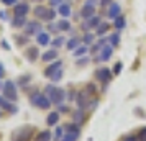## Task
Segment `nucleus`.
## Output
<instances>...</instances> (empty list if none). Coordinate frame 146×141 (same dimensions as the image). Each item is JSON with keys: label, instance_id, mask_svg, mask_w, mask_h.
I'll use <instances>...</instances> for the list:
<instances>
[{"label": "nucleus", "instance_id": "nucleus-10", "mask_svg": "<svg viewBox=\"0 0 146 141\" xmlns=\"http://www.w3.org/2000/svg\"><path fill=\"white\" fill-rule=\"evenodd\" d=\"M112 53H113V46L110 44V46H102V49H100V61H108L110 58H112Z\"/></svg>", "mask_w": 146, "mask_h": 141}, {"label": "nucleus", "instance_id": "nucleus-46", "mask_svg": "<svg viewBox=\"0 0 146 141\" xmlns=\"http://www.w3.org/2000/svg\"><path fill=\"white\" fill-rule=\"evenodd\" d=\"M108 2H110V0H102V5H107Z\"/></svg>", "mask_w": 146, "mask_h": 141}, {"label": "nucleus", "instance_id": "nucleus-18", "mask_svg": "<svg viewBox=\"0 0 146 141\" xmlns=\"http://www.w3.org/2000/svg\"><path fill=\"white\" fill-rule=\"evenodd\" d=\"M86 23H87V26H89V28H97V26L100 25V17L94 15V17H90V18H89Z\"/></svg>", "mask_w": 146, "mask_h": 141}, {"label": "nucleus", "instance_id": "nucleus-26", "mask_svg": "<svg viewBox=\"0 0 146 141\" xmlns=\"http://www.w3.org/2000/svg\"><path fill=\"white\" fill-rule=\"evenodd\" d=\"M108 40H110V44H112V46H117V44L120 43V34L118 33H113V34H110V38H108Z\"/></svg>", "mask_w": 146, "mask_h": 141}, {"label": "nucleus", "instance_id": "nucleus-3", "mask_svg": "<svg viewBox=\"0 0 146 141\" xmlns=\"http://www.w3.org/2000/svg\"><path fill=\"white\" fill-rule=\"evenodd\" d=\"M2 90H3V97L8 99L10 102H17L18 99V94H17V87L12 81H7L3 85H2Z\"/></svg>", "mask_w": 146, "mask_h": 141}, {"label": "nucleus", "instance_id": "nucleus-30", "mask_svg": "<svg viewBox=\"0 0 146 141\" xmlns=\"http://www.w3.org/2000/svg\"><path fill=\"white\" fill-rule=\"evenodd\" d=\"M62 44H64V38H62V36H61V38H56L54 41H51V46H53L54 49L59 48V46H62Z\"/></svg>", "mask_w": 146, "mask_h": 141}, {"label": "nucleus", "instance_id": "nucleus-20", "mask_svg": "<svg viewBox=\"0 0 146 141\" xmlns=\"http://www.w3.org/2000/svg\"><path fill=\"white\" fill-rule=\"evenodd\" d=\"M36 141H51V131H49V130H44V131L38 133Z\"/></svg>", "mask_w": 146, "mask_h": 141}, {"label": "nucleus", "instance_id": "nucleus-1", "mask_svg": "<svg viewBox=\"0 0 146 141\" xmlns=\"http://www.w3.org/2000/svg\"><path fill=\"white\" fill-rule=\"evenodd\" d=\"M46 97L49 99L51 103L54 105H61L64 99H66V90L59 87H54V85H48L46 87Z\"/></svg>", "mask_w": 146, "mask_h": 141}, {"label": "nucleus", "instance_id": "nucleus-15", "mask_svg": "<svg viewBox=\"0 0 146 141\" xmlns=\"http://www.w3.org/2000/svg\"><path fill=\"white\" fill-rule=\"evenodd\" d=\"M58 13H59L61 17L67 18V17L71 15V5H69V3H61V5H59V10H58Z\"/></svg>", "mask_w": 146, "mask_h": 141}, {"label": "nucleus", "instance_id": "nucleus-47", "mask_svg": "<svg viewBox=\"0 0 146 141\" xmlns=\"http://www.w3.org/2000/svg\"><path fill=\"white\" fill-rule=\"evenodd\" d=\"M0 89H2V84H0Z\"/></svg>", "mask_w": 146, "mask_h": 141}, {"label": "nucleus", "instance_id": "nucleus-44", "mask_svg": "<svg viewBox=\"0 0 146 141\" xmlns=\"http://www.w3.org/2000/svg\"><path fill=\"white\" fill-rule=\"evenodd\" d=\"M125 141H136V136H128Z\"/></svg>", "mask_w": 146, "mask_h": 141}, {"label": "nucleus", "instance_id": "nucleus-21", "mask_svg": "<svg viewBox=\"0 0 146 141\" xmlns=\"http://www.w3.org/2000/svg\"><path fill=\"white\" fill-rule=\"evenodd\" d=\"M35 12V15H36V17H38V18H43V20H46V13H48V8H44V7H36L33 10Z\"/></svg>", "mask_w": 146, "mask_h": 141}, {"label": "nucleus", "instance_id": "nucleus-42", "mask_svg": "<svg viewBox=\"0 0 146 141\" xmlns=\"http://www.w3.org/2000/svg\"><path fill=\"white\" fill-rule=\"evenodd\" d=\"M5 75V69H3V66L0 64V77H3Z\"/></svg>", "mask_w": 146, "mask_h": 141}, {"label": "nucleus", "instance_id": "nucleus-39", "mask_svg": "<svg viewBox=\"0 0 146 141\" xmlns=\"http://www.w3.org/2000/svg\"><path fill=\"white\" fill-rule=\"evenodd\" d=\"M48 30H49V31H54V33H56V31H59V28H58V25H51V23H49V26H48Z\"/></svg>", "mask_w": 146, "mask_h": 141}, {"label": "nucleus", "instance_id": "nucleus-17", "mask_svg": "<svg viewBox=\"0 0 146 141\" xmlns=\"http://www.w3.org/2000/svg\"><path fill=\"white\" fill-rule=\"evenodd\" d=\"M125 17H121V15H118L117 18H113V26L117 28V30H121V28H125Z\"/></svg>", "mask_w": 146, "mask_h": 141}, {"label": "nucleus", "instance_id": "nucleus-7", "mask_svg": "<svg viewBox=\"0 0 146 141\" xmlns=\"http://www.w3.org/2000/svg\"><path fill=\"white\" fill-rule=\"evenodd\" d=\"M28 10H30L28 3H17L13 8V15L15 17H27Z\"/></svg>", "mask_w": 146, "mask_h": 141}, {"label": "nucleus", "instance_id": "nucleus-31", "mask_svg": "<svg viewBox=\"0 0 146 141\" xmlns=\"http://www.w3.org/2000/svg\"><path fill=\"white\" fill-rule=\"evenodd\" d=\"M56 13H58L56 10L49 8V10H48V13H46V20H48V21H53L54 18H56Z\"/></svg>", "mask_w": 146, "mask_h": 141}, {"label": "nucleus", "instance_id": "nucleus-32", "mask_svg": "<svg viewBox=\"0 0 146 141\" xmlns=\"http://www.w3.org/2000/svg\"><path fill=\"white\" fill-rule=\"evenodd\" d=\"M94 40H95V36H94L92 33H86V36H84V43H86V44H92Z\"/></svg>", "mask_w": 146, "mask_h": 141}, {"label": "nucleus", "instance_id": "nucleus-25", "mask_svg": "<svg viewBox=\"0 0 146 141\" xmlns=\"http://www.w3.org/2000/svg\"><path fill=\"white\" fill-rule=\"evenodd\" d=\"M77 136H79L77 133H64V138H62L61 141H76Z\"/></svg>", "mask_w": 146, "mask_h": 141}, {"label": "nucleus", "instance_id": "nucleus-16", "mask_svg": "<svg viewBox=\"0 0 146 141\" xmlns=\"http://www.w3.org/2000/svg\"><path fill=\"white\" fill-rule=\"evenodd\" d=\"M58 121H59V112H51V113L48 115L46 123L49 125V126H53V125H56Z\"/></svg>", "mask_w": 146, "mask_h": 141}, {"label": "nucleus", "instance_id": "nucleus-8", "mask_svg": "<svg viewBox=\"0 0 146 141\" xmlns=\"http://www.w3.org/2000/svg\"><path fill=\"white\" fill-rule=\"evenodd\" d=\"M94 15H95V8H94V5H90V3H86V5L82 7V10H80V17L86 18V20H89Z\"/></svg>", "mask_w": 146, "mask_h": 141}, {"label": "nucleus", "instance_id": "nucleus-23", "mask_svg": "<svg viewBox=\"0 0 146 141\" xmlns=\"http://www.w3.org/2000/svg\"><path fill=\"white\" fill-rule=\"evenodd\" d=\"M84 120H86V115H84V110L80 108L79 112H76V113H74V121H76L77 125H80Z\"/></svg>", "mask_w": 146, "mask_h": 141}, {"label": "nucleus", "instance_id": "nucleus-43", "mask_svg": "<svg viewBox=\"0 0 146 141\" xmlns=\"http://www.w3.org/2000/svg\"><path fill=\"white\" fill-rule=\"evenodd\" d=\"M59 112H67V107L66 105H59Z\"/></svg>", "mask_w": 146, "mask_h": 141}, {"label": "nucleus", "instance_id": "nucleus-22", "mask_svg": "<svg viewBox=\"0 0 146 141\" xmlns=\"http://www.w3.org/2000/svg\"><path fill=\"white\" fill-rule=\"evenodd\" d=\"M25 23H27V18H25V17H15L13 20H12V25H13L15 28L25 26Z\"/></svg>", "mask_w": 146, "mask_h": 141}, {"label": "nucleus", "instance_id": "nucleus-38", "mask_svg": "<svg viewBox=\"0 0 146 141\" xmlns=\"http://www.w3.org/2000/svg\"><path fill=\"white\" fill-rule=\"evenodd\" d=\"M86 90L89 92V94H94V92H95V85H94V84H89V85L86 87Z\"/></svg>", "mask_w": 146, "mask_h": 141}, {"label": "nucleus", "instance_id": "nucleus-34", "mask_svg": "<svg viewBox=\"0 0 146 141\" xmlns=\"http://www.w3.org/2000/svg\"><path fill=\"white\" fill-rule=\"evenodd\" d=\"M121 67H123V66H121V62L115 64V67H113V74H115V75H118L120 72H121Z\"/></svg>", "mask_w": 146, "mask_h": 141}, {"label": "nucleus", "instance_id": "nucleus-6", "mask_svg": "<svg viewBox=\"0 0 146 141\" xmlns=\"http://www.w3.org/2000/svg\"><path fill=\"white\" fill-rule=\"evenodd\" d=\"M95 75H97V79L102 82H110L112 81V72H110V69H107V67H104V69H99L97 72H95Z\"/></svg>", "mask_w": 146, "mask_h": 141}, {"label": "nucleus", "instance_id": "nucleus-36", "mask_svg": "<svg viewBox=\"0 0 146 141\" xmlns=\"http://www.w3.org/2000/svg\"><path fill=\"white\" fill-rule=\"evenodd\" d=\"M62 131H64V126H58L56 128V140H59L62 136Z\"/></svg>", "mask_w": 146, "mask_h": 141}, {"label": "nucleus", "instance_id": "nucleus-40", "mask_svg": "<svg viewBox=\"0 0 146 141\" xmlns=\"http://www.w3.org/2000/svg\"><path fill=\"white\" fill-rule=\"evenodd\" d=\"M49 3H51V7H54V5H61V0H49Z\"/></svg>", "mask_w": 146, "mask_h": 141}, {"label": "nucleus", "instance_id": "nucleus-19", "mask_svg": "<svg viewBox=\"0 0 146 141\" xmlns=\"http://www.w3.org/2000/svg\"><path fill=\"white\" fill-rule=\"evenodd\" d=\"M56 58H58V51L56 49H51V51H48V53L43 54V61L44 62H49V61L56 59Z\"/></svg>", "mask_w": 146, "mask_h": 141}, {"label": "nucleus", "instance_id": "nucleus-35", "mask_svg": "<svg viewBox=\"0 0 146 141\" xmlns=\"http://www.w3.org/2000/svg\"><path fill=\"white\" fill-rule=\"evenodd\" d=\"M138 140H139V141H146V128H143V130L139 131V134H138Z\"/></svg>", "mask_w": 146, "mask_h": 141}, {"label": "nucleus", "instance_id": "nucleus-28", "mask_svg": "<svg viewBox=\"0 0 146 141\" xmlns=\"http://www.w3.org/2000/svg\"><path fill=\"white\" fill-rule=\"evenodd\" d=\"M108 23H100L99 26H97V33L99 34H104V33H107V31H108Z\"/></svg>", "mask_w": 146, "mask_h": 141}, {"label": "nucleus", "instance_id": "nucleus-41", "mask_svg": "<svg viewBox=\"0 0 146 141\" xmlns=\"http://www.w3.org/2000/svg\"><path fill=\"white\" fill-rule=\"evenodd\" d=\"M28 81H30V75H27V77H21V79H20V84H27Z\"/></svg>", "mask_w": 146, "mask_h": 141}, {"label": "nucleus", "instance_id": "nucleus-45", "mask_svg": "<svg viewBox=\"0 0 146 141\" xmlns=\"http://www.w3.org/2000/svg\"><path fill=\"white\" fill-rule=\"evenodd\" d=\"M2 46L5 48V49H8V44H7V41H2Z\"/></svg>", "mask_w": 146, "mask_h": 141}, {"label": "nucleus", "instance_id": "nucleus-14", "mask_svg": "<svg viewBox=\"0 0 146 141\" xmlns=\"http://www.w3.org/2000/svg\"><path fill=\"white\" fill-rule=\"evenodd\" d=\"M36 41H38V44H41V46H46V44H49V34L40 31V33L36 34Z\"/></svg>", "mask_w": 146, "mask_h": 141}, {"label": "nucleus", "instance_id": "nucleus-11", "mask_svg": "<svg viewBox=\"0 0 146 141\" xmlns=\"http://www.w3.org/2000/svg\"><path fill=\"white\" fill-rule=\"evenodd\" d=\"M0 107L3 110H7V112H17V107H13L12 102L8 99H5V97H0Z\"/></svg>", "mask_w": 146, "mask_h": 141}, {"label": "nucleus", "instance_id": "nucleus-33", "mask_svg": "<svg viewBox=\"0 0 146 141\" xmlns=\"http://www.w3.org/2000/svg\"><path fill=\"white\" fill-rule=\"evenodd\" d=\"M86 53H87V46H80L74 51V56H82V54H86Z\"/></svg>", "mask_w": 146, "mask_h": 141}, {"label": "nucleus", "instance_id": "nucleus-5", "mask_svg": "<svg viewBox=\"0 0 146 141\" xmlns=\"http://www.w3.org/2000/svg\"><path fill=\"white\" fill-rule=\"evenodd\" d=\"M25 34H28V36H33V34H38L40 33V23L38 21H28V23H25Z\"/></svg>", "mask_w": 146, "mask_h": 141}, {"label": "nucleus", "instance_id": "nucleus-24", "mask_svg": "<svg viewBox=\"0 0 146 141\" xmlns=\"http://www.w3.org/2000/svg\"><path fill=\"white\" fill-rule=\"evenodd\" d=\"M58 28H59V31H69L71 30V23H69V20H61L58 23Z\"/></svg>", "mask_w": 146, "mask_h": 141}, {"label": "nucleus", "instance_id": "nucleus-13", "mask_svg": "<svg viewBox=\"0 0 146 141\" xmlns=\"http://www.w3.org/2000/svg\"><path fill=\"white\" fill-rule=\"evenodd\" d=\"M118 15H120V5L115 3V2H112L110 3V8H108V17L110 18H117Z\"/></svg>", "mask_w": 146, "mask_h": 141}, {"label": "nucleus", "instance_id": "nucleus-4", "mask_svg": "<svg viewBox=\"0 0 146 141\" xmlns=\"http://www.w3.org/2000/svg\"><path fill=\"white\" fill-rule=\"evenodd\" d=\"M76 102H77V105H79V108H84L89 107V102H90V94L87 92V90H80L79 94H77V99H76Z\"/></svg>", "mask_w": 146, "mask_h": 141}, {"label": "nucleus", "instance_id": "nucleus-29", "mask_svg": "<svg viewBox=\"0 0 146 141\" xmlns=\"http://www.w3.org/2000/svg\"><path fill=\"white\" fill-rule=\"evenodd\" d=\"M77 46H79V40L77 38H72V40L67 41V49H76Z\"/></svg>", "mask_w": 146, "mask_h": 141}, {"label": "nucleus", "instance_id": "nucleus-27", "mask_svg": "<svg viewBox=\"0 0 146 141\" xmlns=\"http://www.w3.org/2000/svg\"><path fill=\"white\" fill-rule=\"evenodd\" d=\"M61 77H62V69H58L56 72H53V74H51V77H49V79H51V81H54V82H58V81H61Z\"/></svg>", "mask_w": 146, "mask_h": 141}, {"label": "nucleus", "instance_id": "nucleus-12", "mask_svg": "<svg viewBox=\"0 0 146 141\" xmlns=\"http://www.w3.org/2000/svg\"><path fill=\"white\" fill-rule=\"evenodd\" d=\"M58 69H61V61H56V62H53V64H49V66L44 69V75H46V77H51V74L56 72Z\"/></svg>", "mask_w": 146, "mask_h": 141}, {"label": "nucleus", "instance_id": "nucleus-37", "mask_svg": "<svg viewBox=\"0 0 146 141\" xmlns=\"http://www.w3.org/2000/svg\"><path fill=\"white\" fill-rule=\"evenodd\" d=\"M2 3H3V5H7V7H12V5L17 3V0H2Z\"/></svg>", "mask_w": 146, "mask_h": 141}, {"label": "nucleus", "instance_id": "nucleus-2", "mask_svg": "<svg viewBox=\"0 0 146 141\" xmlns=\"http://www.w3.org/2000/svg\"><path fill=\"white\" fill-rule=\"evenodd\" d=\"M30 100H31V103H33L35 107L43 108V110H46V108L51 107V102H49V99L46 97V94L43 95V94H40V92H35V94L30 97Z\"/></svg>", "mask_w": 146, "mask_h": 141}, {"label": "nucleus", "instance_id": "nucleus-9", "mask_svg": "<svg viewBox=\"0 0 146 141\" xmlns=\"http://www.w3.org/2000/svg\"><path fill=\"white\" fill-rule=\"evenodd\" d=\"M38 56H40V51H38V48H35V46L28 48L27 51H25V58H27L30 62H35V61L38 59Z\"/></svg>", "mask_w": 146, "mask_h": 141}]
</instances>
